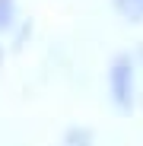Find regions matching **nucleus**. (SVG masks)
<instances>
[{"instance_id":"nucleus-1","label":"nucleus","mask_w":143,"mask_h":146,"mask_svg":"<svg viewBox=\"0 0 143 146\" xmlns=\"http://www.w3.org/2000/svg\"><path fill=\"white\" fill-rule=\"evenodd\" d=\"M108 89H111V102L118 111H130L134 108V95H137V76H134V64L130 57H118L108 70Z\"/></svg>"},{"instance_id":"nucleus-2","label":"nucleus","mask_w":143,"mask_h":146,"mask_svg":"<svg viewBox=\"0 0 143 146\" xmlns=\"http://www.w3.org/2000/svg\"><path fill=\"white\" fill-rule=\"evenodd\" d=\"M114 10L130 22H140L143 19V0H114Z\"/></svg>"},{"instance_id":"nucleus-3","label":"nucleus","mask_w":143,"mask_h":146,"mask_svg":"<svg viewBox=\"0 0 143 146\" xmlns=\"http://www.w3.org/2000/svg\"><path fill=\"white\" fill-rule=\"evenodd\" d=\"M16 22V0H0V32L13 29Z\"/></svg>"},{"instance_id":"nucleus-4","label":"nucleus","mask_w":143,"mask_h":146,"mask_svg":"<svg viewBox=\"0 0 143 146\" xmlns=\"http://www.w3.org/2000/svg\"><path fill=\"white\" fill-rule=\"evenodd\" d=\"M64 146H92V137H89V130L73 127V130L64 137Z\"/></svg>"}]
</instances>
